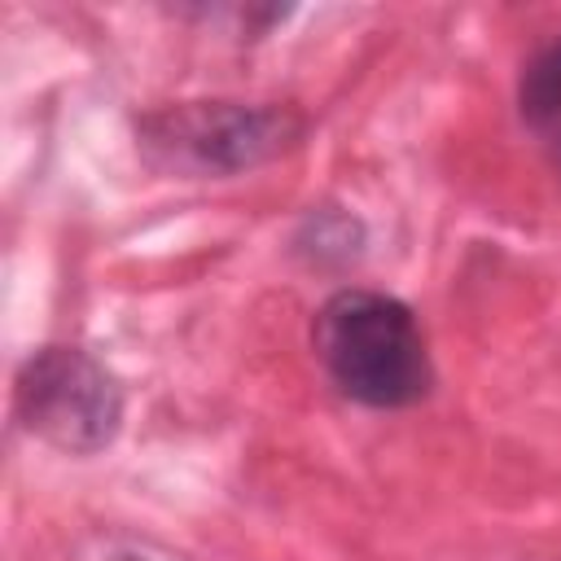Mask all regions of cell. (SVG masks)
I'll use <instances>...</instances> for the list:
<instances>
[{
    "mask_svg": "<svg viewBox=\"0 0 561 561\" xmlns=\"http://www.w3.org/2000/svg\"><path fill=\"white\" fill-rule=\"evenodd\" d=\"M114 561H145V557H114Z\"/></svg>",
    "mask_w": 561,
    "mask_h": 561,
    "instance_id": "52a82bcc",
    "label": "cell"
},
{
    "mask_svg": "<svg viewBox=\"0 0 561 561\" xmlns=\"http://www.w3.org/2000/svg\"><path fill=\"white\" fill-rule=\"evenodd\" d=\"M517 114L530 127L561 123V35L535 48V57L522 66L517 79Z\"/></svg>",
    "mask_w": 561,
    "mask_h": 561,
    "instance_id": "277c9868",
    "label": "cell"
},
{
    "mask_svg": "<svg viewBox=\"0 0 561 561\" xmlns=\"http://www.w3.org/2000/svg\"><path fill=\"white\" fill-rule=\"evenodd\" d=\"M307 232H311V241H316V245H311L316 259H324V254L351 259V254H359V241H364L359 224L346 219V215H311V219H307Z\"/></svg>",
    "mask_w": 561,
    "mask_h": 561,
    "instance_id": "5b68a950",
    "label": "cell"
},
{
    "mask_svg": "<svg viewBox=\"0 0 561 561\" xmlns=\"http://www.w3.org/2000/svg\"><path fill=\"white\" fill-rule=\"evenodd\" d=\"M311 346L329 381L377 412L412 408L430 394L434 368L408 302L381 289H337L320 302Z\"/></svg>",
    "mask_w": 561,
    "mask_h": 561,
    "instance_id": "6da1fadb",
    "label": "cell"
},
{
    "mask_svg": "<svg viewBox=\"0 0 561 561\" xmlns=\"http://www.w3.org/2000/svg\"><path fill=\"white\" fill-rule=\"evenodd\" d=\"M552 162H557V167H561V131H557V136H552Z\"/></svg>",
    "mask_w": 561,
    "mask_h": 561,
    "instance_id": "8992f818",
    "label": "cell"
},
{
    "mask_svg": "<svg viewBox=\"0 0 561 561\" xmlns=\"http://www.w3.org/2000/svg\"><path fill=\"white\" fill-rule=\"evenodd\" d=\"M140 149L158 171L175 175H237L289 153L307 118L294 105L245 101H180L140 118Z\"/></svg>",
    "mask_w": 561,
    "mask_h": 561,
    "instance_id": "7a4b0ae2",
    "label": "cell"
},
{
    "mask_svg": "<svg viewBox=\"0 0 561 561\" xmlns=\"http://www.w3.org/2000/svg\"><path fill=\"white\" fill-rule=\"evenodd\" d=\"M18 421L66 456H92L123 425L118 377L79 346H39L13 381Z\"/></svg>",
    "mask_w": 561,
    "mask_h": 561,
    "instance_id": "3957f363",
    "label": "cell"
}]
</instances>
